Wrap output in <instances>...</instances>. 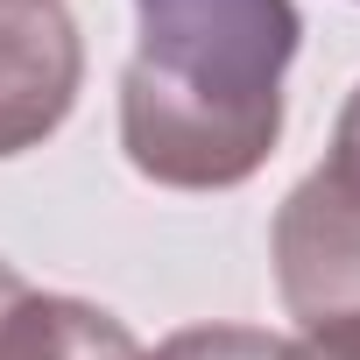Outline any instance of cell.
<instances>
[{"label": "cell", "instance_id": "8992f818", "mask_svg": "<svg viewBox=\"0 0 360 360\" xmlns=\"http://www.w3.org/2000/svg\"><path fill=\"white\" fill-rule=\"evenodd\" d=\"M276 360H360V318H318L297 339H283Z\"/></svg>", "mask_w": 360, "mask_h": 360}, {"label": "cell", "instance_id": "277c9868", "mask_svg": "<svg viewBox=\"0 0 360 360\" xmlns=\"http://www.w3.org/2000/svg\"><path fill=\"white\" fill-rule=\"evenodd\" d=\"M0 360H141V346L113 311L85 297L22 290L0 311Z\"/></svg>", "mask_w": 360, "mask_h": 360}, {"label": "cell", "instance_id": "7a4b0ae2", "mask_svg": "<svg viewBox=\"0 0 360 360\" xmlns=\"http://www.w3.org/2000/svg\"><path fill=\"white\" fill-rule=\"evenodd\" d=\"M276 297L297 325L360 318V85L332 120V148L276 205L269 226Z\"/></svg>", "mask_w": 360, "mask_h": 360}, {"label": "cell", "instance_id": "52a82bcc", "mask_svg": "<svg viewBox=\"0 0 360 360\" xmlns=\"http://www.w3.org/2000/svg\"><path fill=\"white\" fill-rule=\"evenodd\" d=\"M22 290H29V283H22V269H15V262H0V311H8Z\"/></svg>", "mask_w": 360, "mask_h": 360}, {"label": "cell", "instance_id": "5b68a950", "mask_svg": "<svg viewBox=\"0 0 360 360\" xmlns=\"http://www.w3.org/2000/svg\"><path fill=\"white\" fill-rule=\"evenodd\" d=\"M276 353H283V339H269L255 325H184L141 360H276Z\"/></svg>", "mask_w": 360, "mask_h": 360}, {"label": "cell", "instance_id": "6da1fadb", "mask_svg": "<svg viewBox=\"0 0 360 360\" xmlns=\"http://www.w3.org/2000/svg\"><path fill=\"white\" fill-rule=\"evenodd\" d=\"M297 0H134L120 148L162 191H233L283 141Z\"/></svg>", "mask_w": 360, "mask_h": 360}, {"label": "cell", "instance_id": "3957f363", "mask_svg": "<svg viewBox=\"0 0 360 360\" xmlns=\"http://www.w3.org/2000/svg\"><path fill=\"white\" fill-rule=\"evenodd\" d=\"M85 85V36L64 0H0V155L43 148Z\"/></svg>", "mask_w": 360, "mask_h": 360}]
</instances>
